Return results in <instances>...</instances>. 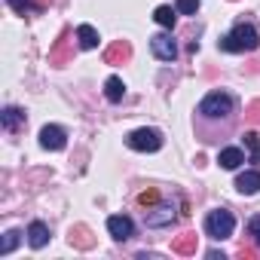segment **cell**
I'll list each match as a JSON object with an SVG mask.
<instances>
[{
	"label": "cell",
	"mask_w": 260,
	"mask_h": 260,
	"mask_svg": "<svg viewBox=\"0 0 260 260\" xmlns=\"http://www.w3.org/2000/svg\"><path fill=\"white\" fill-rule=\"evenodd\" d=\"M223 52H254L260 46V31L251 22H239L233 25V31H226L217 43Z\"/></svg>",
	"instance_id": "obj_1"
},
{
	"label": "cell",
	"mask_w": 260,
	"mask_h": 260,
	"mask_svg": "<svg viewBox=\"0 0 260 260\" xmlns=\"http://www.w3.org/2000/svg\"><path fill=\"white\" fill-rule=\"evenodd\" d=\"M233 230H236V217H233V211H226V208H214V211L205 214V236H208V239H214V242L230 239Z\"/></svg>",
	"instance_id": "obj_2"
},
{
	"label": "cell",
	"mask_w": 260,
	"mask_h": 260,
	"mask_svg": "<svg viewBox=\"0 0 260 260\" xmlns=\"http://www.w3.org/2000/svg\"><path fill=\"white\" fill-rule=\"evenodd\" d=\"M125 144L132 147V150H138V153H156L159 147H162V132L159 128H135V132H128L125 135Z\"/></svg>",
	"instance_id": "obj_3"
},
{
	"label": "cell",
	"mask_w": 260,
	"mask_h": 260,
	"mask_svg": "<svg viewBox=\"0 0 260 260\" xmlns=\"http://www.w3.org/2000/svg\"><path fill=\"white\" fill-rule=\"evenodd\" d=\"M199 113L205 119H223L233 113V98L226 92H208L202 101H199Z\"/></svg>",
	"instance_id": "obj_4"
},
{
	"label": "cell",
	"mask_w": 260,
	"mask_h": 260,
	"mask_svg": "<svg viewBox=\"0 0 260 260\" xmlns=\"http://www.w3.org/2000/svg\"><path fill=\"white\" fill-rule=\"evenodd\" d=\"M144 220H147V226H153V230L169 226V223L175 220V202H156L153 208L144 211Z\"/></svg>",
	"instance_id": "obj_5"
},
{
	"label": "cell",
	"mask_w": 260,
	"mask_h": 260,
	"mask_svg": "<svg viewBox=\"0 0 260 260\" xmlns=\"http://www.w3.org/2000/svg\"><path fill=\"white\" fill-rule=\"evenodd\" d=\"M40 147H43V150H52V153L64 150V147H68L64 128H61V125H43V128H40Z\"/></svg>",
	"instance_id": "obj_6"
},
{
	"label": "cell",
	"mask_w": 260,
	"mask_h": 260,
	"mask_svg": "<svg viewBox=\"0 0 260 260\" xmlns=\"http://www.w3.org/2000/svg\"><path fill=\"white\" fill-rule=\"evenodd\" d=\"M150 49L159 61H175L178 58V43L172 40V34H156L150 37Z\"/></svg>",
	"instance_id": "obj_7"
},
{
	"label": "cell",
	"mask_w": 260,
	"mask_h": 260,
	"mask_svg": "<svg viewBox=\"0 0 260 260\" xmlns=\"http://www.w3.org/2000/svg\"><path fill=\"white\" fill-rule=\"evenodd\" d=\"M107 233H110L116 242H125V239H132L135 223H132V217H125V214H110V217H107Z\"/></svg>",
	"instance_id": "obj_8"
},
{
	"label": "cell",
	"mask_w": 260,
	"mask_h": 260,
	"mask_svg": "<svg viewBox=\"0 0 260 260\" xmlns=\"http://www.w3.org/2000/svg\"><path fill=\"white\" fill-rule=\"evenodd\" d=\"M25 110L22 107H4V113H0V125H4V132H19V128L25 125Z\"/></svg>",
	"instance_id": "obj_9"
},
{
	"label": "cell",
	"mask_w": 260,
	"mask_h": 260,
	"mask_svg": "<svg viewBox=\"0 0 260 260\" xmlns=\"http://www.w3.org/2000/svg\"><path fill=\"white\" fill-rule=\"evenodd\" d=\"M236 190H239L242 196H254V193L260 190V172H257V169L242 172V175L236 178Z\"/></svg>",
	"instance_id": "obj_10"
},
{
	"label": "cell",
	"mask_w": 260,
	"mask_h": 260,
	"mask_svg": "<svg viewBox=\"0 0 260 260\" xmlns=\"http://www.w3.org/2000/svg\"><path fill=\"white\" fill-rule=\"evenodd\" d=\"M242 162H245V153H242L239 147H223V150L217 153V166H220V169H226V172L239 169Z\"/></svg>",
	"instance_id": "obj_11"
},
{
	"label": "cell",
	"mask_w": 260,
	"mask_h": 260,
	"mask_svg": "<svg viewBox=\"0 0 260 260\" xmlns=\"http://www.w3.org/2000/svg\"><path fill=\"white\" fill-rule=\"evenodd\" d=\"M46 242H49V226H46L43 220H34V223L28 226V245H31L34 251H40Z\"/></svg>",
	"instance_id": "obj_12"
},
{
	"label": "cell",
	"mask_w": 260,
	"mask_h": 260,
	"mask_svg": "<svg viewBox=\"0 0 260 260\" xmlns=\"http://www.w3.org/2000/svg\"><path fill=\"white\" fill-rule=\"evenodd\" d=\"M122 95H125V83H122L119 77H107V83H104V98H107L110 104H119Z\"/></svg>",
	"instance_id": "obj_13"
},
{
	"label": "cell",
	"mask_w": 260,
	"mask_h": 260,
	"mask_svg": "<svg viewBox=\"0 0 260 260\" xmlns=\"http://www.w3.org/2000/svg\"><path fill=\"white\" fill-rule=\"evenodd\" d=\"M77 40H80V49H95L101 37H98V31L92 25H80L77 28Z\"/></svg>",
	"instance_id": "obj_14"
},
{
	"label": "cell",
	"mask_w": 260,
	"mask_h": 260,
	"mask_svg": "<svg viewBox=\"0 0 260 260\" xmlns=\"http://www.w3.org/2000/svg\"><path fill=\"white\" fill-rule=\"evenodd\" d=\"M153 19H156V25H162V28H175V22H178V10H172V7H156Z\"/></svg>",
	"instance_id": "obj_15"
},
{
	"label": "cell",
	"mask_w": 260,
	"mask_h": 260,
	"mask_svg": "<svg viewBox=\"0 0 260 260\" xmlns=\"http://www.w3.org/2000/svg\"><path fill=\"white\" fill-rule=\"evenodd\" d=\"M128 55H132V49H128V43H122V40H119V43H113V46L104 52V58H107L110 64H113V61H125Z\"/></svg>",
	"instance_id": "obj_16"
},
{
	"label": "cell",
	"mask_w": 260,
	"mask_h": 260,
	"mask_svg": "<svg viewBox=\"0 0 260 260\" xmlns=\"http://www.w3.org/2000/svg\"><path fill=\"white\" fill-rule=\"evenodd\" d=\"M19 239H22V230H10V233L4 236V245H0V257H10L13 248L19 245Z\"/></svg>",
	"instance_id": "obj_17"
},
{
	"label": "cell",
	"mask_w": 260,
	"mask_h": 260,
	"mask_svg": "<svg viewBox=\"0 0 260 260\" xmlns=\"http://www.w3.org/2000/svg\"><path fill=\"white\" fill-rule=\"evenodd\" d=\"M245 147L251 150V162H260V135L254 132V128L245 132Z\"/></svg>",
	"instance_id": "obj_18"
},
{
	"label": "cell",
	"mask_w": 260,
	"mask_h": 260,
	"mask_svg": "<svg viewBox=\"0 0 260 260\" xmlns=\"http://www.w3.org/2000/svg\"><path fill=\"white\" fill-rule=\"evenodd\" d=\"M172 251H178V254H193V251H196V236H181V239H175V242H172Z\"/></svg>",
	"instance_id": "obj_19"
},
{
	"label": "cell",
	"mask_w": 260,
	"mask_h": 260,
	"mask_svg": "<svg viewBox=\"0 0 260 260\" xmlns=\"http://www.w3.org/2000/svg\"><path fill=\"white\" fill-rule=\"evenodd\" d=\"M175 10H178L181 16H196V10H199V0H178V4H175Z\"/></svg>",
	"instance_id": "obj_20"
},
{
	"label": "cell",
	"mask_w": 260,
	"mask_h": 260,
	"mask_svg": "<svg viewBox=\"0 0 260 260\" xmlns=\"http://www.w3.org/2000/svg\"><path fill=\"white\" fill-rule=\"evenodd\" d=\"M248 236H251V242L260 248V214H254V217L248 220Z\"/></svg>",
	"instance_id": "obj_21"
},
{
	"label": "cell",
	"mask_w": 260,
	"mask_h": 260,
	"mask_svg": "<svg viewBox=\"0 0 260 260\" xmlns=\"http://www.w3.org/2000/svg\"><path fill=\"white\" fill-rule=\"evenodd\" d=\"M10 7H13L16 13H22V16H25V13H34V10H40L37 4H31V0H10Z\"/></svg>",
	"instance_id": "obj_22"
},
{
	"label": "cell",
	"mask_w": 260,
	"mask_h": 260,
	"mask_svg": "<svg viewBox=\"0 0 260 260\" xmlns=\"http://www.w3.org/2000/svg\"><path fill=\"white\" fill-rule=\"evenodd\" d=\"M138 202H141L144 208H153V205L159 202V193H156V190H144V193L138 196Z\"/></svg>",
	"instance_id": "obj_23"
},
{
	"label": "cell",
	"mask_w": 260,
	"mask_h": 260,
	"mask_svg": "<svg viewBox=\"0 0 260 260\" xmlns=\"http://www.w3.org/2000/svg\"><path fill=\"white\" fill-rule=\"evenodd\" d=\"M248 116H251L254 122H260V101H251V104H248Z\"/></svg>",
	"instance_id": "obj_24"
}]
</instances>
